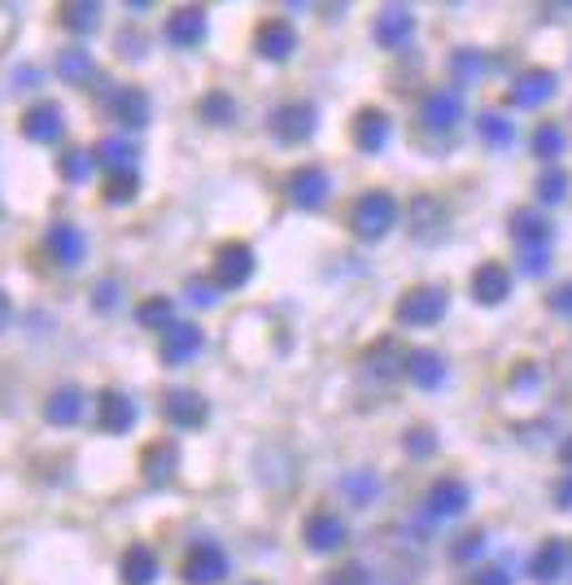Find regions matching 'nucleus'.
<instances>
[{
    "mask_svg": "<svg viewBox=\"0 0 572 585\" xmlns=\"http://www.w3.org/2000/svg\"><path fill=\"white\" fill-rule=\"evenodd\" d=\"M394 223H398V202L389 193H380V188L362 193L355 202V211H350V227H355L358 240H380Z\"/></svg>",
    "mask_w": 572,
    "mask_h": 585,
    "instance_id": "nucleus-1",
    "label": "nucleus"
},
{
    "mask_svg": "<svg viewBox=\"0 0 572 585\" xmlns=\"http://www.w3.org/2000/svg\"><path fill=\"white\" fill-rule=\"evenodd\" d=\"M446 306H450V292L437 289V285H420V289L402 292L398 324H407V328H432L446 315Z\"/></svg>",
    "mask_w": 572,
    "mask_h": 585,
    "instance_id": "nucleus-2",
    "label": "nucleus"
},
{
    "mask_svg": "<svg viewBox=\"0 0 572 585\" xmlns=\"http://www.w3.org/2000/svg\"><path fill=\"white\" fill-rule=\"evenodd\" d=\"M315 123H319V114H315L310 101H285V105L272 114V136H276L280 145H306V141L315 136Z\"/></svg>",
    "mask_w": 572,
    "mask_h": 585,
    "instance_id": "nucleus-3",
    "label": "nucleus"
},
{
    "mask_svg": "<svg viewBox=\"0 0 572 585\" xmlns=\"http://www.w3.org/2000/svg\"><path fill=\"white\" fill-rule=\"evenodd\" d=\"M555 88H560L555 74L533 66V71L515 74V83L507 88V105H511V110H538V105H547V101L555 96Z\"/></svg>",
    "mask_w": 572,
    "mask_h": 585,
    "instance_id": "nucleus-4",
    "label": "nucleus"
},
{
    "mask_svg": "<svg viewBox=\"0 0 572 585\" xmlns=\"http://www.w3.org/2000/svg\"><path fill=\"white\" fill-rule=\"evenodd\" d=\"M249 276H254V249L241 245V240L218 245V254H215V285L218 289H241V285H249Z\"/></svg>",
    "mask_w": 572,
    "mask_h": 585,
    "instance_id": "nucleus-5",
    "label": "nucleus"
},
{
    "mask_svg": "<svg viewBox=\"0 0 572 585\" xmlns=\"http://www.w3.org/2000/svg\"><path fill=\"white\" fill-rule=\"evenodd\" d=\"M302 537H306L310 551L328 555V551H341V546H346L350 528H346V520L337 512H310L306 515V524H302Z\"/></svg>",
    "mask_w": 572,
    "mask_h": 585,
    "instance_id": "nucleus-6",
    "label": "nucleus"
},
{
    "mask_svg": "<svg viewBox=\"0 0 572 585\" xmlns=\"http://www.w3.org/2000/svg\"><path fill=\"white\" fill-rule=\"evenodd\" d=\"M227 577V555L218 542H197L184 560V582L188 585H215Z\"/></svg>",
    "mask_w": 572,
    "mask_h": 585,
    "instance_id": "nucleus-7",
    "label": "nucleus"
},
{
    "mask_svg": "<svg viewBox=\"0 0 572 585\" xmlns=\"http://www.w3.org/2000/svg\"><path fill=\"white\" fill-rule=\"evenodd\" d=\"M328 193H333V184H328V171L324 166H297L288 175V197L302 211H319L328 202Z\"/></svg>",
    "mask_w": 572,
    "mask_h": 585,
    "instance_id": "nucleus-8",
    "label": "nucleus"
},
{
    "mask_svg": "<svg viewBox=\"0 0 572 585\" xmlns=\"http://www.w3.org/2000/svg\"><path fill=\"white\" fill-rule=\"evenodd\" d=\"M162 415H166L175 429H202V424L211 420V407H206V398L193 393V389H166Z\"/></svg>",
    "mask_w": 572,
    "mask_h": 585,
    "instance_id": "nucleus-9",
    "label": "nucleus"
},
{
    "mask_svg": "<svg viewBox=\"0 0 572 585\" xmlns=\"http://www.w3.org/2000/svg\"><path fill=\"white\" fill-rule=\"evenodd\" d=\"M62 127H67V114H62L58 101H35V105L22 114V136L35 141V145H53V141L62 136Z\"/></svg>",
    "mask_w": 572,
    "mask_h": 585,
    "instance_id": "nucleus-10",
    "label": "nucleus"
},
{
    "mask_svg": "<svg viewBox=\"0 0 572 585\" xmlns=\"http://www.w3.org/2000/svg\"><path fill=\"white\" fill-rule=\"evenodd\" d=\"M411 31H416V13L402 9V4L380 9L376 22H371V40H376L380 49H402V44L411 40Z\"/></svg>",
    "mask_w": 572,
    "mask_h": 585,
    "instance_id": "nucleus-11",
    "label": "nucleus"
},
{
    "mask_svg": "<svg viewBox=\"0 0 572 585\" xmlns=\"http://www.w3.org/2000/svg\"><path fill=\"white\" fill-rule=\"evenodd\" d=\"M132 424H136V402L119 389H105L96 398V429L119 438V433H132Z\"/></svg>",
    "mask_w": 572,
    "mask_h": 585,
    "instance_id": "nucleus-12",
    "label": "nucleus"
},
{
    "mask_svg": "<svg viewBox=\"0 0 572 585\" xmlns=\"http://www.w3.org/2000/svg\"><path fill=\"white\" fill-rule=\"evenodd\" d=\"M254 49H258V58H267V62H285V58H293V49H297V31L288 27L285 18H267V22L254 31Z\"/></svg>",
    "mask_w": 572,
    "mask_h": 585,
    "instance_id": "nucleus-13",
    "label": "nucleus"
},
{
    "mask_svg": "<svg viewBox=\"0 0 572 585\" xmlns=\"http://www.w3.org/2000/svg\"><path fill=\"white\" fill-rule=\"evenodd\" d=\"M166 40H171L175 49H197V44L206 40V9H197V4L175 9V13L166 18Z\"/></svg>",
    "mask_w": 572,
    "mask_h": 585,
    "instance_id": "nucleus-14",
    "label": "nucleus"
},
{
    "mask_svg": "<svg viewBox=\"0 0 572 585\" xmlns=\"http://www.w3.org/2000/svg\"><path fill=\"white\" fill-rule=\"evenodd\" d=\"M420 119L429 123L432 132H450V127L463 119V96H459V88H437V92H429Z\"/></svg>",
    "mask_w": 572,
    "mask_h": 585,
    "instance_id": "nucleus-15",
    "label": "nucleus"
},
{
    "mask_svg": "<svg viewBox=\"0 0 572 585\" xmlns=\"http://www.w3.org/2000/svg\"><path fill=\"white\" fill-rule=\"evenodd\" d=\"M468 503H472V494H468V485H463L459 476H441V481H432L429 515H437V520H454V515L468 512Z\"/></svg>",
    "mask_w": 572,
    "mask_h": 585,
    "instance_id": "nucleus-16",
    "label": "nucleus"
},
{
    "mask_svg": "<svg viewBox=\"0 0 572 585\" xmlns=\"http://www.w3.org/2000/svg\"><path fill=\"white\" fill-rule=\"evenodd\" d=\"M202 346H206V337H202L197 324H171L166 337H162V363H188L193 355H202Z\"/></svg>",
    "mask_w": 572,
    "mask_h": 585,
    "instance_id": "nucleus-17",
    "label": "nucleus"
},
{
    "mask_svg": "<svg viewBox=\"0 0 572 585\" xmlns=\"http://www.w3.org/2000/svg\"><path fill=\"white\" fill-rule=\"evenodd\" d=\"M175 468H180V445H175V441H153V445H144L141 472L149 485H166V481L175 476Z\"/></svg>",
    "mask_w": 572,
    "mask_h": 585,
    "instance_id": "nucleus-18",
    "label": "nucleus"
},
{
    "mask_svg": "<svg viewBox=\"0 0 572 585\" xmlns=\"http://www.w3.org/2000/svg\"><path fill=\"white\" fill-rule=\"evenodd\" d=\"M44 245H49V254H53L58 267H79L83 263V249H88V240H83V232L74 223H53Z\"/></svg>",
    "mask_w": 572,
    "mask_h": 585,
    "instance_id": "nucleus-19",
    "label": "nucleus"
},
{
    "mask_svg": "<svg viewBox=\"0 0 572 585\" xmlns=\"http://www.w3.org/2000/svg\"><path fill=\"white\" fill-rule=\"evenodd\" d=\"M507 292H511V271L502 263H481L472 276V297L481 306H499V301H507Z\"/></svg>",
    "mask_w": 572,
    "mask_h": 585,
    "instance_id": "nucleus-20",
    "label": "nucleus"
},
{
    "mask_svg": "<svg viewBox=\"0 0 572 585\" xmlns=\"http://www.w3.org/2000/svg\"><path fill=\"white\" fill-rule=\"evenodd\" d=\"M511 236L520 249H551V223L538 211H515L511 215Z\"/></svg>",
    "mask_w": 572,
    "mask_h": 585,
    "instance_id": "nucleus-21",
    "label": "nucleus"
},
{
    "mask_svg": "<svg viewBox=\"0 0 572 585\" xmlns=\"http://www.w3.org/2000/svg\"><path fill=\"white\" fill-rule=\"evenodd\" d=\"M119 577H123V585H153L157 582V555L144 542L127 546L119 560Z\"/></svg>",
    "mask_w": 572,
    "mask_h": 585,
    "instance_id": "nucleus-22",
    "label": "nucleus"
},
{
    "mask_svg": "<svg viewBox=\"0 0 572 585\" xmlns=\"http://www.w3.org/2000/svg\"><path fill=\"white\" fill-rule=\"evenodd\" d=\"M355 145L362 148V153H380V148L389 145V114H385V110H358Z\"/></svg>",
    "mask_w": 572,
    "mask_h": 585,
    "instance_id": "nucleus-23",
    "label": "nucleus"
},
{
    "mask_svg": "<svg viewBox=\"0 0 572 585\" xmlns=\"http://www.w3.org/2000/svg\"><path fill=\"white\" fill-rule=\"evenodd\" d=\"M446 219H450V211H446L437 197H416V202H411V232H416L420 240H437V236L446 232Z\"/></svg>",
    "mask_w": 572,
    "mask_h": 585,
    "instance_id": "nucleus-24",
    "label": "nucleus"
},
{
    "mask_svg": "<svg viewBox=\"0 0 572 585\" xmlns=\"http://www.w3.org/2000/svg\"><path fill=\"white\" fill-rule=\"evenodd\" d=\"M564 560H569V546H564L560 537H551V542L538 546V555H533V564H529V577L542 585L560 582V577H564Z\"/></svg>",
    "mask_w": 572,
    "mask_h": 585,
    "instance_id": "nucleus-25",
    "label": "nucleus"
},
{
    "mask_svg": "<svg viewBox=\"0 0 572 585\" xmlns=\"http://www.w3.org/2000/svg\"><path fill=\"white\" fill-rule=\"evenodd\" d=\"M79 415H83V393H79L74 384H62V389L49 393V402H44V420H49V424L71 429Z\"/></svg>",
    "mask_w": 572,
    "mask_h": 585,
    "instance_id": "nucleus-26",
    "label": "nucleus"
},
{
    "mask_svg": "<svg viewBox=\"0 0 572 585\" xmlns=\"http://www.w3.org/2000/svg\"><path fill=\"white\" fill-rule=\"evenodd\" d=\"M407 376L420 389H437L446 380V359L437 350H407Z\"/></svg>",
    "mask_w": 572,
    "mask_h": 585,
    "instance_id": "nucleus-27",
    "label": "nucleus"
},
{
    "mask_svg": "<svg viewBox=\"0 0 572 585\" xmlns=\"http://www.w3.org/2000/svg\"><path fill=\"white\" fill-rule=\"evenodd\" d=\"M110 114L123 127H144L149 123V96H144L141 88H119L114 101H110Z\"/></svg>",
    "mask_w": 572,
    "mask_h": 585,
    "instance_id": "nucleus-28",
    "label": "nucleus"
},
{
    "mask_svg": "<svg viewBox=\"0 0 572 585\" xmlns=\"http://www.w3.org/2000/svg\"><path fill=\"white\" fill-rule=\"evenodd\" d=\"M367 371L371 376H380V380H389V376H398V371H407V350L398 346V341H380V346H371L367 350Z\"/></svg>",
    "mask_w": 572,
    "mask_h": 585,
    "instance_id": "nucleus-29",
    "label": "nucleus"
},
{
    "mask_svg": "<svg viewBox=\"0 0 572 585\" xmlns=\"http://www.w3.org/2000/svg\"><path fill=\"white\" fill-rule=\"evenodd\" d=\"M58 18H62V27L74 31V35H88V31H96L101 27V4L96 0H67L62 9H58Z\"/></svg>",
    "mask_w": 572,
    "mask_h": 585,
    "instance_id": "nucleus-30",
    "label": "nucleus"
},
{
    "mask_svg": "<svg viewBox=\"0 0 572 585\" xmlns=\"http://www.w3.org/2000/svg\"><path fill=\"white\" fill-rule=\"evenodd\" d=\"M96 162H101L110 175L132 171V162H136V145H127V141H119V136H110V141H101V145H96Z\"/></svg>",
    "mask_w": 572,
    "mask_h": 585,
    "instance_id": "nucleus-31",
    "label": "nucleus"
},
{
    "mask_svg": "<svg viewBox=\"0 0 572 585\" xmlns=\"http://www.w3.org/2000/svg\"><path fill=\"white\" fill-rule=\"evenodd\" d=\"M92 166H96V153H88V148H71V153L58 157V175L67 184H83L92 175Z\"/></svg>",
    "mask_w": 572,
    "mask_h": 585,
    "instance_id": "nucleus-32",
    "label": "nucleus"
},
{
    "mask_svg": "<svg viewBox=\"0 0 572 585\" xmlns=\"http://www.w3.org/2000/svg\"><path fill=\"white\" fill-rule=\"evenodd\" d=\"M202 119H206V123H215V127H227V123L236 119V101H232L223 88L206 92V96H202Z\"/></svg>",
    "mask_w": 572,
    "mask_h": 585,
    "instance_id": "nucleus-33",
    "label": "nucleus"
},
{
    "mask_svg": "<svg viewBox=\"0 0 572 585\" xmlns=\"http://www.w3.org/2000/svg\"><path fill=\"white\" fill-rule=\"evenodd\" d=\"M477 136H481L486 145L502 148L515 141V123H507L502 114H481V119H477Z\"/></svg>",
    "mask_w": 572,
    "mask_h": 585,
    "instance_id": "nucleus-34",
    "label": "nucleus"
},
{
    "mask_svg": "<svg viewBox=\"0 0 572 585\" xmlns=\"http://www.w3.org/2000/svg\"><path fill=\"white\" fill-rule=\"evenodd\" d=\"M136 193H141L136 171H119V175L105 179V202L110 206H127V202H136Z\"/></svg>",
    "mask_w": 572,
    "mask_h": 585,
    "instance_id": "nucleus-35",
    "label": "nucleus"
},
{
    "mask_svg": "<svg viewBox=\"0 0 572 585\" xmlns=\"http://www.w3.org/2000/svg\"><path fill=\"white\" fill-rule=\"evenodd\" d=\"M136 319H141L144 328H171V319H175V306H171V297H149L141 301V310H136Z\"/></svg>",
    "mask_w": 572,
    "mask_h": 585,
    "instance_id": "nucleus-36",
    "label": "nucleus"
},
{
    "mask_svg": "<svg viewBox=\"0 0 572 585\" xmlns=\"http://www.w3.org/2000/svg\"><path fill=\"white\" fill-rule=\"evenodd\" d=\"M564 197H569V175H564L560 166L542 171V179H538V202L555 206V202H564Z\"/></svg>",
    "mask_w": 572,
    "mask_h": 585,
    "instance_id": "nucleus-37",
    "label": "nucleus"
},
{
    "mask_svg": "<svg viewBox=\"0 0 572 585\" xmlns=\"http://www.w3.org/2000/svg\"><path fill=\"white\" fill-rule=\"evenodd\" d=\"M564 153V132L555 127V123H542L538 132H533V157H560Z\"/></svg>",
    "mask_w": 572,
    "mask_h": 585,
    "instance_id": "nucleus-38",
    "label": "nucleus"
},
{
    "mask_svg": "<svg viewBox=\"0 0 572 585\" xmlns=\"http://www.w3.org/2000/svg\"><path fill=\"white\" fill-rule=\"evenodd\" d=\"M58 74H62L67 83H83V79L92 74V58H88L83 49H67V53L58 58Z\"/></svg>",
    "mask_w": 572,
    "mask_h": 585,
    "instance_id": "nucleus-39",
    "label": "nucleus"
},
{
    "mask_svg": "<svg viewBox=\"0 0 572 585\" xmlns=\"http://www.w3.org/2000/svg\"><path fill=\"white\" fill-rule=\"evenodd\" d=\"M459 564H468V560H477V555H486V533L477 528V533H463L459 542H454V551H450Z\"/></svg>",
    "mask_w": 572,
    "mask_h": 585,
    "instance_id": "nucleus-40",
    "label": "nucleus"
},
{
    "mask_svg": "<svg viewBox=\"0 0 572 585\" xmlns=\"http://www.w3.org/2000/svg\"><path fill=\"white\" fill-rule=\"evenodd\" d=\"M184 292H188V301H193V306H215L218 301V285H211V280H197V276L184 285Z\"/></svg>",
    "mask_w": 572,
    "mask_h": 585,
    "instance_id": "nucleus-41",
    "label": "nucleus"
},
{
    "mask_svg": "<svg viewBox=\"0 0 572 585\" xmlns=\"http://www.w3.org/2000/svg\"><path fill=\"white\" fill-rule=\"evenodd\" d=\"M437 450V438H432V429H411L407 433V454H416V459H425Z\"/></svg>",
    "mask_w": 572,
    "mask_h": 585,
    "instance_id": "nucleus-42",
    "label": "nucleus"
},
{
    "mask_svg": "<svg viewBox=\"0 0 572 585\" xmlns=\"http://www.w3.org/2000/svg\"><path fill=\"white\" fill-rule=\"evenodd\" d=\"M454 71L463 74V79H472V74H486V58H477L472 49H459V53H454Z\"/></svg>",
    "mask_w": 572,
    "mask_h": 585,
    "instance_id": "nucleus-43",
    "label": "nucleus"
},
{
    "mask_svg": "<svg viewBox=\"0 0 572 585\" xmlns=\"http://www.w3.org/2000/svg\"><path fill=\"white\" fill-rule=\"evenodd\" d=\"M328 585H371V577H367L358 564H350V568H341V573H333Z\"/></svg>",
    "mask_w": 572,
    "mask_h": 585,
    "instance_id": "nucleus-44",
    "label": "nucleus"
},
{
    "mask_svg": "<svg viewBox=\"0 0 572 585\" xmlns=\"http://www.w3.org/2000/svg\"><path fill=\"white\" fill-rule=\"evenodd\" d=\"M551 310H555V315H564V319H572V280L551 292Z\"/></svg>",
    "mask_w": 572,
    "mask_h": 585,
    "instance_id": "nucleus-45",
    "label": "nucleus"
},
{
    "mask_svg": "<svg viewBox=\"0 0 572 585\" xmlns=\"http://www.w3.org/2000/svg\"><path fill=\"white\" fill-rule=\"evenodd\" d=\"M346 490L355 494L358 503H367V499L376 494V481H371V476H350V481H346Z\"/></svg>",
    "mask_w": 572,
    "mask_h": 585,
    "instance_id": "nucleus-46",
    "label": "nucleus"
},
{
    "mask_svg": "<svg viewBox=\"0 0 572 585\" xmlns=\"http://www.w3.org/2000/svg\"><path fill=\"white\" fill-rule=\"evenodd\" d=\"M524 271L529 276H542L547 271V249H524Z\"/></svg>",
    "mask_w": 572,
    "mask_h": 585,
    "instance_id": "nucleus-47",
    "label": "nucleus"
},
{
    "mask_svg": "<svg viewBox=\"0 0 572 585\" xmlns=\"http://www.w3.org/2000/svg\"><path fill=\"white\" fill-rule=\"evenodd\" d=\"M472 585H511V577L502 573V568H486V573H477Z\"/></svg>",
    "mask_w": 572,
    "mask_h": 585,
    "instance_id": "nucleus-48",
    "label": "nucleus"
},
{
    "mask_svg": "<svg viewBox=\"0 0 572 585\" xmlns=\"http://www.w3.org/2000/svg\"><path fill=\"white\" fill-rule=\"evenodd\" d=\"M114 280H105V285H101V289L92 292V301H96V310H110V306H114Z\"/></svg>",
    "mask_w": 572,
    "mask_h": 585,
    "instance_id": "nucleus-49",
    "label": "nucleus"
},
{
    "mask_svg": "<svg viewBox=\"0 0 572 585\" xmlns=\"http://www.w3.org/2000/svg\"><path fill=\"white\" fill-rule=\"evenodd\" d=\"M555 503H560L564 512H572V472L564 476V481H560V490H555Z\"/></svg>",
    "mask_w": 572,
    "mask_h": 585,
    "instance_id": "nucleus-50",
    "label": "nucleus"
},
{
    "mask_svg": "<svg viewBox=\"0 0 572 585\" xmlns=\"http://www.w3.org/2000/svg\"><path fill=\"white\" fill-rule=\"evenodd\" d=\"M13 324V301H9V292L0 289V332Z\"/></svg>",
    "mask_w": 572,
    "mask_h": 585,
    "instance_id": "nucleus-51",
    "label": "nucleus"
},
{
    "mask_svg": "<svg viewBox=\"0 0 572 585\" xmlns=\"http://www.w3.org/2000/svg\"><path fill=\"white\" fill-rule=\"evenodd\" d=\"M560 459H564V463H569V468H572V438L564 441V450H560Z\"/></svg>",
    "mask_w": 572,
    "mask_h": 585,
    "instance_id": "nucleus-52",
    "label": "nucleus"
}]
</instances>
